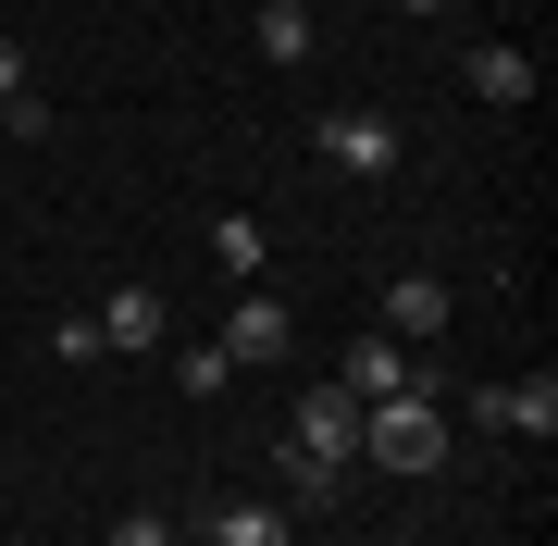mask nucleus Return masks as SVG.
<instances>
[{
    "instance_id": "nucleus-1",
    "label": "nucleus",
    "mask_w": 558,
    "mask_h": 546,
    "mask_svg": "<svg viewBox=\"0 0 558 546\" xmlns=\"http://www.w3.org/2000/svg\"><path fill=\"white\" fill-rule=\"evenodd\" d=\"M360 460H373V472H447V410H435V373L360 410Z\"/></svg>"
},
{
    "instance_id": "nucleus-2",
    "label": "nucleus",
    "mask_w": 558,
    "mask_h": 546,
    "mask_svg": "<svg viewBox=\"0 0 558 546\" xmlns=\"http://www.w3.org/2000/svg\"><path fill=\"white\" fill-rule=\"evenodd\" d=\"M211 348H223L236 373H274L286 348H299V311H286L274 286H236V311H223V336H211Z\"/></svg>"
},
{
    "instance_id": "nucleus-3",
    "label": "nucleus",
    "mask_w": 558,
    "mask_h": 546,
    "mask_svg": "<svg viewBox=\"0 0 558 546\" xmlns=\"http://www.w3.org/2000/svg\"><path fill=\"white\" fill-rule=\"evenodd\" d=\"M286 447H299V460H323V472H360V398H348V385H311L299 423H286Z\"/></svg>"
},
{
    "instance_id": "nucleus-4",
    "label": "nucleus",
    "mask_w": 558,
    "mask_h": 546,
    "mask_svg": "<svg viewBox=\"0 0 558 546\" xmlns=\"http://www.w3.org/2000/svg\"><path fill=\"white\" fill-rule=\"evenodd\" d=\"M323 162L336 174H398L410 137H398V112H323Z\"/></svg>"
},
{
    "instance_id": "nucleus-5",
    "label": "nucleus",
    "mask_w": 558,
    "mask_h": 546,
    "mask_svg": "<svg viewBox=\"0 0 558 546\" xmlns=\"http://www.w3.org/2000/svg\"><path fill=\"white\" fill-rule=\"evenodd\" d=\"M87 324H100V348H124V361L174 348V311H161V286H112V311H87Z\"/></svg>"
},
{
    "instance_id": "nucleus-6",
    "label": "nucleus",
    "mask_w": 558,
    "mask_h": 546,
    "mask_svg": "<svg viewBox=\"0 0 558 546\" xmlns=\"http://www.w3.org/2000/svg\"><path fill=\"white\" fill-rule=\"evenodd\" d=\"M336 385H348L360 410H373V398H398V385H422V361H410V348H398V336L373 324V336H348V361H336Z\"/></svg>"
},
{
    "instance_id": "nucleus-7",
    "label": "nucleus",
    "mask_w": 558,
    "mask_h": 546,
    "mask_svg": "<svg viewBox=\"0 0 558 546\" xmlns=\"http://www.w3.org/2000/svg\"><path fill=\"white\" fill-rule=\"evenodd\" d=\"M447 274H398V286H385V336H398V348H435L447 336Z\"/></svg>"
},
{
    "instance_id": "nucleus-8",
    "label": "nucleus",
    "mask_w": 558,
    "mask_h": 546,
    "mask_svg": "<svg viewBox=\"0 0 558 546\" xmlns=\"http://www.w3.org/2000/svg\"><path fill=\"white\" fill-rule=\"evenodd\" d=\"M472 423H497V435H558V373H534V385H484V398H472Z\"/></svg>"
},
{
    "instance_id": "nucleus-9",
    "label": "nucleus",
    "mask_w": 558,
    "mask_h": 546,
    "mask_svg": "<svg viewBox=\"0 0 558 546\" xmlns=\"http://www.w3.org/2000/svg\"><path fill=\"white\" fill-rule=\"evenodd\" d=\"M199 546H299V522H286L274 497H211L199 509Z\"/></svg>"
},
{
    "instance_id": "nucleus-10",
    "label": "nucleus",
    "mask_w": 558,
    "mask_h": 546,
    "mask_svg": "<svg viewBox=\"0 0 558 546\" xmlns=\"http://www.w3.org/2000/svg\"><path fill=\"white\" fill-rule=\"evenodd\" d=\"M459 87H472V100H497V112H521V100H534V50H509V38L459 50Z\"/></svg>"
},
{
    "instance_id": "nucleus-11",
    "label": "nucleus",
    "mask_w": 558,
    "mask_h": 546,
    "mask_svg": "<svg viewBox=\"0 0 558 546\" xmlns=\"http://www.w3.org/2000/svg\"><path fill=\"white\" fill-rule=\"evenodd\" d=\"M248 50H260V62H286V75H299V62L323 50V13H311V0H260V13H248Z\"/></svg>"
},
{
    "instance_id": "nucleus-12",
    "label": "nucleus",
    "mask_w": 558,
    "mask_h": 546,
    "mask_svg": "<svg viewBox=\"0 0 558 546\" xmlns=\"http://www.w3.org/2000/svg\"><path fill=\"white\" fill-rule=\"evenodd\" d=\"M211 262L236 274V286H248L260 262H274V236H260V211H223V223H211Z\"/></svg>"
},
{
    "instance_id": "nucleus-13",
    "label": "nucleus",
    "mask_w": 558,
    "mask_h": 546,
    "mask_svg": "<svg viewBox=\"0 0 558 546\" xmlns=\"http://www.w3.org/2000/svg\"><path fill=\"white\" fill-rule=\"evenodd\" d=\"M274 485H286L274 509H323V497L348 485V472H323V460H299V447H274Z\"/></svg>"
},
{
    "instance_id": "nucleus-14",
    "label": "nucleus",
    "mask_w": 558,
    "mask_h": 546,
    "mask_svg": "<svg viewBox=\"0 0 558 546\" xmlns=\"http://www.w3.org/2000/svg\"><path fill=\"white\" fill-rule=\"evenodd\" d=\"M174 385H186V398H223V385H236V361L199 336V348H174Z\"/></svg>"
},
{
    "instance_id": "nucleus-15",
    "label": "nucleus",
    "mask_w": 558,
    "mask_h": 546,
    "mask_svg": "<svg viewBox=\"0 0 558 546\" xmlns=\"http://www.w3.org/2000/svg\"><path fill=\"white\" fill-rule=\"evenodd\" d=\"M112 546H186V534L161 522V509H124V522H112Z\"/></svg>"
},
{
    "instance_id": "nucleus-16",
    "label": "nucleus",
    "mask_w": 558,
    "mask_h": 546,
    "mask_svg": "<svg viewBox=\"0 0 558 546\" xmlns=\"http://www.w3.org/2000/svg\"><path fill=\"white\" fill-rule=\"evenodd\" d=\"M25 87H38V62H25L13 38H0V100H25Z\"/></svg>"
},
{
    "instance_id": "nucleus-17",
    "label": "nucleus",
    "mask_w": 558,
    "mask_h": 546,
    "mask_svg": "<svg viewBox=\"0 0 558 546\" xmlns=\"http://www.w3.org/2000/svg\"><path fill=\"white\" fill-rule=\"evenodd\" d=\"M398 13H447V0H398Z\"/></svg>"
}]
</instances>
